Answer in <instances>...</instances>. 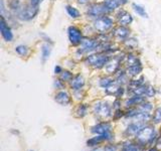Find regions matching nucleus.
Instances as JSON below:
<instances>
[{
	"label": "nucleus",
	"instance_id": "nucleus-4",
	"mask_svg": "<svg viewBox=\"0 0 161 151\" xmlns=\"http://www.w3.org/2000/svg\"><path fill=\"white\" fill-rule=\"evenodd\" d=\"M93 27L97 34L110 33L115 27V18L105 14L93 20Z\"/></svg>",
	"mask_w": 161,
	"mask_h": 151
},
{
	"label": "nucleus",
	"instance_id": "nucleus-47",
	"mask_svg": "<svg viewBox=\"0 0 161 151\" xmlns=\"http://www.w3.org/2000/svg\"><path fill=\"white\" fill-rule=\"evenodd\" d=\"M120 1H121V4L122 5H126L129 2V0H120Z\"/></svg>",
	"mask_w": 161,
	"mask_h": 151
},
{
	"label": "nucleus",
	"instance_id": "nucleus-5",
	"mask_svg": "<svg viewBox=\"0 0 161 151\" xmlns=\"http://www.w3.org/2000/svg\"><path fill=\"white\" fill-rule=\"evenodd\" d=\"M39 12V7L37 6H33L29 2L26 4H23L21 9L15 14L16 15L17 19L21 20V21H30V20L34 19L37 16V14Z\"/></svg>",
	"mask_w": 161,
	"mask_h": 151
},
{
	"label": "nucleus",
	"instance_id": "nucleus-33",
	"mask_svg": "<svg viewBox=\"0 0 161 151\" xmlns=\"http://www.w3.org/2000/svg\"><path fill=\"white\" fill-rule=\"evenodd\" d=\"M138 108H139L141 111H143V112L152 113L155 107H154V103H153V102H151V100H145L144 102H142V103H141V104L138 106Z\"/></svg>",
	"mask_w": 161,
	"mask_h": 151
},
{
	"label": "nucleus",
	"instance_id": "nucleus-36",
	"mask_svg": "<svg viewBox=\"0 0 161 151\" xmlns=\"http://www.w3.org/2000/svg\"><path fill=\"white\" fill-rule=\"evenodd\" d=\"M125 113H126V109H124V108L114 110L113 117L111 120H112L113 122H119V121H121V119L125 118Z\"/></svg>",
	"mask_w": 161,
	"mask_h": 151
},
{
	"label": "nucleus",
	"instance_id": "nucleus-7",
	"mask_svg": "<svg viewBox=\"0 0 161 151\" xmlns=\"http://www.w3.org/2000/svg\"><path fill=\"white\" fill-rule=\"evenodd\" d=\"M89 131L92 135H102L114 132V122L112 120H100L99 122L91 126Z\"/></svg>",
	"mask_w": 161,
	"mask_h": 151
},
{
	"label": "nucleus",
	"instance_id": "nucleus-19",
	"mask_svg": "<svg viewBox=\"0 0 161 151\" xmlns=\"http://www.w3.org/2000/svg\"><path fill=\"white\" fill-rule=\"evenodd\" d=\"M53 52V44L48 42H42L40 45V60L42 64H45L50 58Z\"/></svg>",
	"mask_w": 161,
	"mask_h": 151
},
{
	"label": "nucleus",
	"instance_id": "nucleus-18",
	"mask_svg": "<svg viewBox=\"0 0 161 151\" xmlns=\"http://www.w3.org/2000/svg\"><path fill=\"white\" fill-rule=\"evenodd\" d=\"M120 144L121 147L127 151H144L146 149L144 146L140 145L135 139H125Z\"/></svg>",
	"mask_w": 161,
	"mask_h": 151
},
{
	"label": "nucleus",
	"instance_id": "nucleus-39",
	"mask_svg": "<svg viewBox=\"0 0 161 151\" xmlns=\"http://www.w3.org/2000/svg\"><path fill=\"white\" fill-rule=\"evenodd\" d=\"M112 107L113 110H118V109H122L123 107V100L122 99H114L112 102Z\"/></svg>",
	"mask_w": 161,
	"mask_h": 151
},
{
	"label": "nucleus",
	"instance_id": "nucleus-45",
	"mask_svg": "<svg viewBox=\"0 0 161 151\" xmlns=\"http://www.w3.org/2000/svg\"><path fill=\"white\" fill-rule=\"evenodd\" d=\"M79 5H88L90 4V0H75Z\"/></svg>",
	"mask_w": 161,
	"mask_h": 151
},
{
	"label": "nucleus",
	"instance_id": "nucleus-34",
	"mask_svg": "<svg viewBox=\"0 0 161 151\" xmlns=\"http://www.w3.org/2000/svg\"><path fill=\"white\" fill-rule=\"evenodd\" d=\"M122 44L128 49H135L136 48L138 47V39L136 37L130 36V37H128L127 39H126L125 42H123Z\"/></svg>",
	"mask_w": 161,
	"mask_h": 151
},
{
	"label": "nucleus",
	"instance_id": "nucleus-15",
	"mask_svg": "<svg viewBox=\"0 0 161 151\" xmlns=\"http://www.w3.org/2000/svg\"><path fill=\"white\" fill-rule=\"evenodd\" d=\"M91 113V104L86 102H80L75 105L74 110V116L77 119H84Z\"/></svg>",
	"mask_w": 161,
	"mask_h": 151
},
{
	"label": "nucleus",
	"instance_id": "nucleus-30",
	"mask_svg": "<svg viewBox=\"0 0 161 151\" xmlns=\"http://www.w3.org/2000/svg\"><path fill=\"white\" fill-rule=\"evenodd\" d=\"M14 52L16 53L19 57L26 58L30 54V48L26 44H18L14 48Z\"/></svg>",
	"mask_w": 161,
	"mask_h": 151
},
{
	"label": "nucleus",
	"instance_id": "nucleus-16",
	"mask_svg": "<svg viewBox=\"0 0 161 151\" xmlns=\"http://www.w3.org/2000/svg\"><path fill=\"white\" fill-rule=\"evenodd\" d=\"M145 100H146V98L144 96H138V95L129 96V97H126L123 100V107H124V109L138 107V106L142 102H144Z\"/></svg>",
	"mask_w": 161,
	"mask_h": 151
},
{
	"label": "nucleus",
	"instance_id": "nucleus-28",
	"mask_svg": "<svg viewBox=\"0 0 161 151\" xmlns=\"http://www.w3.org/2000/svg\"><path fill=\"white\" fill-rule=\"evenodd\" d=\"M151 123L155 126L161 125V106L155 107L152 112V117H151Z\"/></svg>",
	"mask_w": 161,
	"mask_h": 151
},
{
	"label": "nucleus",
	"instance_id": "nucleus-50",
	"mask_svg": "<svg viewBox=\"0 0 161 151\" xmlns=\"http://www.w3.org/2000/svg\"><path fill=\"white\" fill-rule=\"evenodd\" d=\"M52 1H55V0H52Z\"/></svg>",
	"mask_w": 161,
	"mask_h": 151
},
{
	"label": "nucleus",
	"instance_id": "nucleus-20",
	"mask_svg": "<svg viewBox=\"0 0 161 151\" xmlns=\"http://www.w3.org/2000/svg\"><path fill=\"white\" fill-rule=\"evenodd\" d=\"M143 64H133V65H129V67H125V70L127 75L130 77V79L133 78H137L139 76H141L143 72Z\"/></svg>",
	"mask_w": 161,
	"mask_h": 151
},
{
	"label": "nucleus",
	"instance_id": "nucleus-37",
	"mask_svg": "<svg viewBox=\"0 0 161 151\" xmlns=\"http://www.w3.org/2000/svg\"><path fill=\"white\" fill-rule=\"evenodd\" d=\"M53 88L55 91H60V90H65L67 89V83L63 82L59 78H57L53 80Z\"/></svg>",
	"mask_w": 161,
	"mask_h": 151
},
{
	"label": "nucleus",
	"instance_id": "nucleus-8",
	"mask_svg": "<svg viewBox=\"0 0 161 151\" xmlns=\"http://www.w3.org/2000/svg\"><path fill=\"white\" fill-rule=\"evenodd\" d=\"M108 10L106 8L103 2H94V3H90L87 5V8H86V15L91 18V19H96L100 16H103L105 14H108Z\"/></svg>",
	"mask_w": 161,
	"mask_h": 151
},
{
	"label": "nucleus",
	"instance_id": "nucleus-25",
	"mask_svg": "<svg viewBox=\"0 0 161 151\" xmlns=\"http://www.w3.org/2000/svg\"><path fill=\"white\" fill-rule=\"evenodd\" d=\"M144 84H146V79L143 75L139 76L137 78H133V79H130L128 85L126 87L131 88V89H134V88H138L140 86H143Z\"/></svg>",
	"mask_w": 161,
	"mask_h": 151
},
{
	"label": "nucleus",
	"instance_id": "nucleus-24",
	"mask_svg": "<svg viewBox=\"0 0 161 151\" xmlns=\"http://www.w3.org/2000/svg\"><path fill=\"white\" fill-rule=\"evenodd\" d=\"M103 3L106 6V8H107L109 13L116 12L118 9H120L121 6H122L120 0H104Z\"/></svg>",
	"mask_w": 161,
	"mask_h": 151
},
{
	"label": "nucleus",
	"instance_id": "nucleus-31",
	"mask_svg": "<svg viewBox=\"0 0 161 151\" xmlns=\"http://www.w3.org/2000/svg\"><path fill=\"white\" fill-rule=\"evenodd\" d=\"M156 95H157V89L153 85L147 84V87H146V91L144 94V97L146 98V100H152L156 97Z\"/></svg>",
	"mask_w": 161,
	"mask_h": 151
},
{
	"label": "nucleus",
	"instance_id": "nucleus-40",
	"mask_svg": "<svg viewBox=\"0 0 161 151\" xmlns=\"http://www.w3.org/2000/svg\"><path fill=\"white\" fill-rule=\"evenodd\" d=\"M39 36H40V38H42V39L43 40V42H48V43L53 44V42L52 40V38H50L47 33H44V32H39Z\"/></svg>",
	"mask_w": 161,
	"mask_h": 151
},
{
	"label": "nucleus",
	"instance_id": "nucleus-9",
	"mask_svg": "<svg viewBox=\"0 0 161 151\" xmlns=\"http://www.w3.org/2000/svg\"><path fill=\"white\" fill-rule=\"evenodd\" d=\"M68 38L70 45L73 47H80L84 39L83 30L77 25H69L68 27Z\"/></svg>",
	"mask_w": 161,
	"mask_h": 151
},
{
	"label": "nucleus",
	"instance_id": "nucleus-41",
	"mask_svg": "<svg viewBox=\"0 0 161 151\" xmlns=\"http://www.w3.org/2000/svg\"><path fill=\"white\" fill-rule=\"evenodd\" d=\"M64 70V68L62 67V65H59V64H55L54 65V68H53V74L55 76H59L60 73H62Z\"/></svg>",
	"mask_w": 161,
	"mask_h": 151
},
{
	"label": "nucleus",
	"instance_id": "nucleus-43",
	"mask_svg": "<svg viewBox=\"0 0 161 151\" xmlns=\"http://www.w3.org/2000/svg\"><path fill=\"white\" fill-rule=\"evenodd\" d=\"M155 146L161 151V133H159L158 138H157V140H156V142H155Z\"/></svg>",
	"mask_w": 161,
	"mask_h": 151
},
{
	"label": "nucleus",
	"instance_id": "nucleus-21",
	"mask_svg": "<svg viewBox=\"0 0 161 151\" xmlns=\"http://www.w3.org/2000/svg\"><path fill=\"white\" fill-rule=\"evenodd\" d=\"M114 78H115L116 83H117L118 85L125 86V87L128 85L129 81H130V77L127 75V73H126L125 68L124 69L122 68L121 70H119L118 72L114 75Z\"/></svg>",
	"mask_w": 161,
	"mask_h": 151
},
{
	"label": "nucleus",
	"instance_id": "nucleus-51",
	"mask_svg": "<svg viewBox=\"0 0 161 151\" xmlns=\"http://www.w3.org/2000/svg\"><path fill=\"white\" fill-rule=\"evenodd\" d=\"M29 151H34V150H29Z\"/></svg>",
	"mask_w": 161,
	"mask_h": 151
},
{
	"label": "nucleus",
	"instance_id": "nucleus-10",
	"mask_svg": "<svg viewBox=\"0 0 161 151\" xmlns=\"http://www.w3.org/2000/svg\"><path fill=\"white\" fill-rule=\"evenodd\" d=\"M53 100L55 103L63 106V107H68V106H72L74 104L72 93H69L68 90L55 91L53 95Z\"/></svg>",
	"mask_w": 161,
	"mask_h": 151
},
{
	"label": "nucleus",
	"instance_id": "nucleus-17",
	"mask_svg": "<svg viewBox=\"0 0 161 151\" xmlns=\"http://www.w3.org/2000/svg\"><path fill=\"white\" fill-rule=\"evenodd\" d=\"M68 85H69V88L70 89V91L83 90L86 87V79L80 73L75 74L74 76V78L72 79V81H70Z\"/></svg>",
	"mask_w": 161,
	"mask_h": 151
},
{
	"label": "nucleus",
	"instance_id": "nucleus-26",
	"mask_svg": "<svg viewBox=\"0 0 161 151\" xmlns=\"http://www.w3.org/2000/svg\"><path fill=\"white\" fill-rule=\"evenodd\" d=\"M65 11H67L69 16L73 19H78L82 16V13H80V10L75 6H73V5H70V4L65 5Z\"/></svg>",
	"mask_w": 161,
	"mask_h": 151
},
{
	"label": "nucleus",
	"instance_id": "nucleus-42",
	"mask_svg": "<svg viewBox=\"0 0 161 151\" xmlns=\"http://www.w3.org/2000/svg\"><path fill=\"white\" fill-rule=\"evenodd\" d=\"M43 0H29V3L33 5V6H37L39 7V5L42 3Z\"/></svg>",
	"mask_w": 161,
	"mask_h": 151
},
{
	"label": "nucleus",
	"instance_id": "nucleus-11",
	"mask_svg": "<svg viewBox=\"0 0 161 151\" xmlns=\"http://www.w3.org/2000/svg\"><path fill=\"white\" fill-rule=\"evenodd\" d=\"M145 123L139 122V121H131L127 124L126 128L123 130L122 135L125 139H134L135 136L138 134L139 131L144 127Z\"/></svg>",
	"mask_w": 161,
	"mask_h": 151
},
{
	"label": "nucleus",
	"instance_id": "nucleus-1",
	"mask_svg": "<svg viewBox=\"0 0 161 151\" xmlns=\"http://www.w3.org/2000/svg\"><path fill=\"white\" fill-rule=\"evenodd\" d=\"M158 136H159V129H157V126L153 125L152 123H148L144 125V127L139 131L134 139L140 145L144 146L145 148H148L155 145V142L157 140Z\"/></svg>",
	"mask_w": 161,
	"mask_h": 151
},
{
	"label": "nucleus",
	"instance_id": "nucleus-12",
	"mask_svg": "<svg viewBox=\"0 0 161 151\" xmlns=\"http://www.w3.org/2000/svg\"><path fill=\"white\" fill-rule=\"evenodd\" d=\"M111 35H112V37L115 42L122 43L128 37L131 36V29L128 26L118 25V26H115L113 28V30L111 31Z\"/></svg>",
	"mask_w": 161,
	"mask_h": 151
},
{
	"label": "nucleus",
	"instance_id": "nucleus-22",
	"mask_svg": "<svg viewBox=\"0 0 161 151\" xmlns=\"http://www.w3.org/2000/svg\"><path fill=\"white\" fill-rule=\"evenodd\" d=\"M116 83L115 81V78L113 77V76H103V77H101L98 81V86L100 89L102 90H106L108 89L110 86H112L113 84Z\"/></svg>",
	"mask_w": 161,
	"mask_h": 151
},
{
	"label": "nucleus",
	"instance_id": "nucleus-13",
	"mask_svg": "<svg viewBox=\"0 0 161 151\" xmlns=\"http://www.w3.org/2000/svg\"><path fill=\"white\" fill-rule=\"evenodd\" d=\"M115 18L119 25H124V26H129L134 21L133 15L124 8H120L116 11Z\"/></svg>",
	"mask_w": 161,
	"mask_h": 151
},
{
	"label": "nucleus",
	"instance_id": "nucleus-14",
	"mask_svg": "<svg viewBox=\"0 0 161 151\" xmlns=\"http://www.w3.org/2000/svg\"><path fill=\"white\" fill-rule=\"evenodd\" d=\"M0 32H1V36L4 42H11L14 39V34L10 25L5 20V16L1 15V20H0Z\"/></svg>",
	"mask_w": 161,
	"mask_h": 151
},
{
	"label": "nucleus",
	"instance_id": "nucleus-6",
	"mask_svg": "<svg viewBox=\"0 0 161 151\" xmlns=\"http://www.w3.org/2000/svg\"><path fill=\"white\" fill-rule=\"evenodd\" d=\"M100 40L97 37H91V36H86L84 37L82 43L79 47V50L82 53L85 57L89 53H97L99 50L100 47Z\"/></svg>",
	"mask_w": 161,
	"mask_h": 151
},
{
	"label": "nucleus",
	"instance_id": "nucleus-48",
	"mask_svg": "<svg viewBox=\"0 0 161 151\" xmlns=\"http://www.w3.org/2000/svg\"><path fill=\"white\" fill-rule=\"evenodd\" d=\"M120 151H127V150H126V149H124V148H122V147H121V150Z\"/></svg>",
	"mask_w": 161,
	"mask_h": 151
},
{
	"label": "nucleus",
	"instance_id": "nucleus-32",
	"mask_svg": "<svg viewBox=\"0 0 161 151\" xmlns=\"http://www.w3.org/2000/svg\"><path fill=\"white\" fill-rule=\"evenodd\" d=\"M75 74L73 73L72 70H69V69H64L62 73H60V75L58 76V78L63 81V82L69 84L70 81H72V79L74 78Z\"/></svg>",
	"mask_w": 161,
	"mask_h": 151
},
{
	"label": "nucleus",
	"instance_id": "nucleus-23",
	"mask_svg": "<svg viewBox=\"0 0 161 151\" xmlns=\"http://www.w3.org/2000/svg\"><path fill=\"white\" fill-rule=\"evenodd\" d=\"M137 64H141V60L137 54H135L133 52H129L125 54V59H124L125 67H129V65H133Z\"/></svg>",
	"mask_w": 161,
	"mask_h": 151
},
{
	"label": "nucleus",
	"instance_id": "nucleus-35",
	"mask_svg": "<svg viewBox=\"0 0 161 151\" xmlns=\"http://www.w3.org/2000/svg\"><path fill=\"white\" fill-rule=\"evenodd\" d=\"M72 96L74 99V102H84V99L86 97V91L85 89L83 90H78V91H72Z\"/></svg>",
	"mask_w": 161,
	"mask_h": 151
},
{
	"label": "nucleus",
	"instance_id": "nucleus-3",
	"mask_svg": "<svg viewBox=\"0 0 161 151\" xmlns=\"http://www.w3.org/2000/svg\"><path fill=\"white\" fill-rule=\"evenodd\" d=\"M113 55L105 53H89L84 59V64L93 70H103Z\"/></svg>",
	"mask_w": 161,
	"mask_h": 151
},
{
	"label": "nucleus",
	"instance_id": "nucleus-44",
	"mask_svg": "<svg viewBox=\"0 0 161 151\" xmlns=\"http://www.w3.org/2000/svg\"><path fill=\"white\" fill-rule=\"evenodd\" d=\"M89 151H105V149H104V145H100V146H97V147L90 148Z\"/></svg>",
	"mask_w": 161,
	"mask_h": 151
},
{
	"label": "nucleus",
	"instance_id": "nucleus-46",
	"mask_svg": "<svg viewBox=\"0 0 161 151\" xmlns=\"http://www.w3.org/2000/svg\"><path fill=\"white\" fill-rule=\"evenodd\" d=\"M147 149V151H160L156 146L154 145V146H151V147H148V148H146Z\"/></svg>",
	"mask_w": 161,
	"mask_h": 151
},
{
	"label": "nucleus",
	"instance_id": "nucleus-29",
	"mask_svg": "<svg viewBox=\"0 0 161 151\" xmlns=\"http://www.w3.org/2000/svg\"><path fill=\"white\" fill-rule=\"evenodd\" d=\"M132 9H133V11L141 18H149V15H148L147 11H146L145 7L142 6V5L137 4V3H132Z\"/></svg>",
	"mask_w": 161,
	"mask_h": 151
},
{
	"label": "nucleus",
	"instance_id": "nucleus-49",
	"mask_svg": "<svg viewBox=\"0 0 161 151\" xmlns=\"http://www.w3.org/2000/svg\"><path fill=\"white\" fill-rule=\"evenodd\" d=\"M144 151H147V149H145V150H144Z\"/></svg>",
	"mask_w": 161,
	"mask_h": 151
},
{
	"label": "nucleus",
	"instance_id": "nucleus-27",
	"mask_svg": "<svg viewBox=\"0 0 161 151\" xmlns=\"http://www.w3.org/2000/svg\"><path fill=\"white\" fill-rule=\"evenodd\" d=\"M22 5L21 0H7V8L15 14L21 9Z\"/></svg>",
	"mask_w": 161,
	"mask_h": 151
},
{
	"label": "nucleus",
	"instance_id": "nucleus-38",
	"mask_svg": "<svg viewBox=\"0 0 161 151\" xmlns=\"http://www.w3.org/2000/svg\"><path fill=\"white\" fill-rule=\"evenodd\" d=\"M104 149H105V151H120L121 150V144L116 143V142L105 143Z\"/></svg>",
	"mask_w": 161,
	"mask_h": 151
},
{
	"label": "nucleus",
	"instance_id": "nucleus-2",
	"mask_svg": "<svg viewBox=\"0 0 161 151\" xmlns=\"http://www.w3.org/2000/svg\"><path fill=\"white\" fill-rule=\"evenodd\" d=\"M91 113L99 121L111 120L114 113L112 103L108 100H95L91 104Z\"/></svg>",
	"mask_w": 161,
	"mask_h": 151
}]
</instances>
